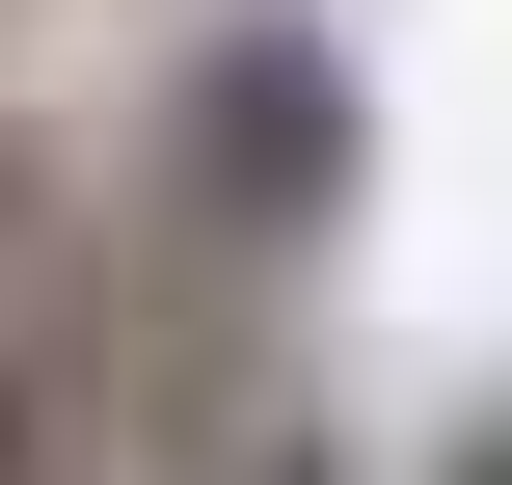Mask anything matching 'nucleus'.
Listing matches in <instances>:
<instances>
[{
  "instance_id": "nucleus-1",
  "label": "nucleus",
  "mask_w": 512,
  "mask_h": 485,
  "mask_svg": "<svg viewBox=\"0 0 512 485\" xmlns=\"http://www.w3.org/2000/svg\"><path fill=\"white\" fill-rule=\"evenodd\" d=\"M324 189H351V81L297 27H243L216 54V216H324Z\"/></svg>"
},
{
  "instance_id": "nucleus-2",
  "label": "nucleus",
  "mask_w": 512,
  "mask_h": 485,
  "mask_svg": "<svg viewBox=\"0 0 512 485\" xmlns=\"http://www.w3.org/2000/svg\"><path fill=\"white\" fill-rule=\"evenodd\" d=\"M0 485H54V351H0Z\"/></svg>"
}]
</instances>
